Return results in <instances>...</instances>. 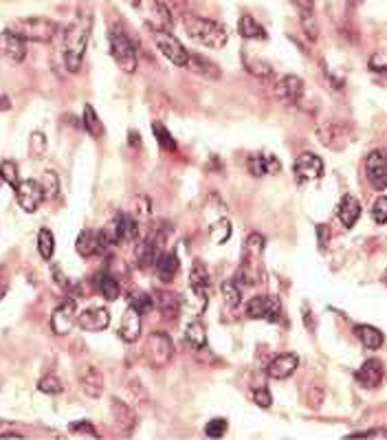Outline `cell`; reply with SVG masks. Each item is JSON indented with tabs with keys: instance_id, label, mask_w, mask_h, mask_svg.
Here are the masks:
<instances>
[{
	"instance_id": "cell-1",
	"label": "cell",
	"mask_w": 387,
	"mask_h": 440,
	"mask_svg": "<svg viewBox=\"0 0 387 440\" xmlns=\"http://www.w3.org/2000/svg\"><path fill=\"white\" fill-rule=\"evenodd\" d=\"M90 31H93V16L90 11H82L75 23H73L66 29L64 35V58H66V66L70 73L80 71L82 62H84V53L90 40Z\"/></svg>"
},
{
	"instance_id": "cell-2",
	"label": "cell",
	"mask_w": 387,
	"mask_h": 440,
	"mask_svg": "<svg viewBox=\"0 0 387 440\" xmlns=\"http://www.w3.org/2000/svg\"><path fill=\"white\" fill-rule=\"evenodd\" d=\"M183 29L190 35V38L202 47L209 49H223L229 40L227 29L211 20V18H202V16H185L183 18Z\"/></svg>"
},
{
	"instance_id": "cell-3",
	"label": "cell",
	"mask_w": 387,
	"mask_h": 440,
	"mask_svg": "<svg viewBox=\"0 0 387 440\" xmlns=\"http://www.w3.org/2000/svg\"><path fill=\"white\" fill-rule=\"evenodd\" d=\"M108 47H110V55L117 62V66L125 73H135L139 66V55H137V47L130 40V35L123 31L121 25H113L108 31Z\"/></svg>"
},
{
	"instance_id": "cell-4",
	"label": "cell",
	"mask_w": 387,
	"mask_h": 440,
	"mask_svg": "<svg viewBox=\"0 0 387 440\" xmlns=\"http://www.w3.org/2000/svg\"><path fill=\"white\" fill-rule=\"evenodd\" d=\"M9 29L20 35L23 40H31V42H51L53 35L58 33V25H55L53 20H49V18H42V16L16 20V23L9 25Z\"/></svg>"
},
{
	"instance_id": "cell-5",
	"label": "cell",
	"mask_w": 387,
	"mask_h": 440,
	"mask_svg": "<svg viewBox=\"0 0 387 440\" xmlns=\"http://www.w3.org/2000/svg\"><path fill=\"white\" fill-rule=\"evenodd\" d=\"M245 315L249 319H264L271 324H280L284 315L282 300L278 295H255L247 302Z\"/></svg>"
},
{
	"instance_id": "cell-6",
	"label": "cell",
	"mask_w": 387,
	"mask_h": 440,
	"mask_svg": "<svg viewBox=\"0 0 387 440\" xmlns=\"http://www.w3.org/2000/svg\"><path fill=\"white\" fill-rule=\"evenodd\" d=\"M143 357L152 368H165L174 357V343L168 333H152L145 339Z\"/></svg>"
},
{
	"instance_id": "cell-7",
	"label": "cell",
	"mask_w": 387,
	"mask_h": 440,
	"mask_svg": "<svg viewBox=\"0 0 387 440\" xmlns=\"http://www.w3.org/2000/svg\"><path fill=\"white\" fill-rule=\"evenodd\" d=\"M163 245H165V233L159 227L147 229V233L141 238V243L137 245V264H139V269L154 267L156 258L163 253Z\"/></svg>"
},
{
	"instance_id": "cell-8",
	"label": "cell",
	"mask_w": 387,
	"mask_h": 440,
	"mask_svg": "<svg viewBox=\"0 0 387 440\" xmlns=\"http://www.w3.org/2000/svg\"><path fill=\"white\" fill-rule=\"evenodd\" d=\"M152 35H154L156 49L172 64H176V66H188V62H190V51L180 44V40H176L170 31H152Z\"/></svg>"
},
{
	"instance_id": "cell-9",
	"label": "cell",
	"mask_w": 387,
	"mask_h": 440,
	"mask_svg": "<svg viewBox=\"0 0 387 440\" xmlns=\"http://www.w3.org/2000/svg\"><path fill=\"white\" fill-rule=\"evenodd\" d=\"M365 176L379 192L387 190V150L376 148L365 159Z\"/></svg>"
},
{
	"instance_id": "cell-10",
	"label": "cell",
	"mask_w": 387,
	"mask_h": 440,
	"mask_svg": "<svg viewBox=\"0 0 387 440\" xmlns=\"http://www.w3.org/2000/svg\"><path fill=\"white\" fill-rule=\"evenodd\" d=\"M16 198H18V205H20L27 214H33L47 200L40 181H33V178L20 181V185L16 188Z\"/></svg>"
},
{
	"instance_id": "cell-11",
	"label": "cell",
	"mask_w": 387,
	"mask_h": 440,
	"mask_svg": "<svg viewBox=\"0 0 387 440\" xmlns=\"http://www.w3.org/2000/svg\"><path fill=\"white\" fill-rule=\"evenodd\" d=\"M293 170H295V176H297V183L304 185L308 181H319L324 176V161L315 152H302L295 159Z\"/></svg>"
},
{
	"instance_id": "cell-12",
	"label": "cell",
	"mask_w": 387,
	"mask_h": 440,
	"mask_svg": "<svg viewBox=\"0 0 387 440\" xmlns=\"http://www.w3.org/2000/svg\"><path fill=\"white\" fill-rule=\"evenodd\" d=\"M75 322H78V304H75V300H64L58 308L53 310L51 330L58 337H64V335H68L73 330Z\"/></svg>"
},
{
	"instance_id": "cell-13",
	"label": "cell",
	"mask_w": 387,
	"mask_h": 440,
	"mask_svg": "<svg viewBox=\"0 0 387 440\" xmlns=\"http://www.w3.org/2000/svg\"><path fill=\"white\" fill-rule=\"evenodd\" d=\"M357 383L365 390H376L385 379V365L379 359H367L355 374Z\"/></svg>"
},
{
	"instance_id": "cell-14",
	"label": "cell",
	"mask_w": 387,
	"mask_h": 440,
	"mask_svg": "<svg viewBox=\"0 0 387 440\" xmlns=\"http://www.w3.org/2000/svg\"><path fill=\"white\" fill-rule=\"evenodd\" d=\"M297 368H300V357L295 353H282L266 365V374L275 381H284L293 377Z\"/></svg>"
},
{
	"instance_id": "cell-15",
	"label": "cell",
	"mask_w": 387,
	"mask_h": 440,
	"mask_svg": "<svg viewBox=\"0 0 387 440\" xmlns=\"http://www.w3.org/2000/svg\"><path fill=\"white\" fill-rule=\"evenodd\" d=\"M190 288L194 291V295L198 298L200 308L205 306V302H207V298H209L211 282H209V271H207V267L202 264L200 260H196V262L192 264V271H190Z\"/></svg>"
},
{
	"instance_id": "cell-16",
	"label": "cell",
	"mask_w": 387,
	"mask_h": 440,
	"mask_svg": "<svg viewBox=\"0 0 387 440\" xmlns=\"http://www.w3.org/2000/svg\"><path fill=\"white\" fill-rule=\"evenodd\" d=\"M273 93L288 104H297L304 95V80H300L297 75H284L282 80L275 82Z\"/></svg>"
},
{
	"instance_id": "cell-17",
	"label": "cell",
	"mask_w": 387,
	"mask_h": 440,
	"mask_svg": "<svg viewBox=\"0 0 387 440\" xmlns=\"http://www.w3.org/2000/svg\"><path fill=\"white\" fill-rule=\"evenodd\" d=\"M78 324L86 333H102L110 324V313L106 308H86L78 315Z\"/></svg>"
},
{
	"instance_id": "cell-18",
	"label": "cell",
	"mask_w": 387,
	"mask_h": 440,
	"mask_svg": "<svg viewBox=\"0 0 387 440\" xmlns=\"http://www.w3.org/2000/svg\"><path fill=\"white\" fill-rule=\"evenodd\" d=\"M317 137L330 150H341L348 143V128L341 123H321L317 128Z\"/></svg>"
},
{
	"instance_id": "cell-19",
	"label": "cell",
	"mask_w": 387,
	"mask_h": 440,
	"mask_svg": "<svg viewBox=\"0 0 387 440\" xmlns=\"http://www.w3.org/2000/svg\"><path fill=\"white\" fill-rule=\"evenodd\" d=\"M0 53H3L5 58H9L11 62H23L27 55L25 40L18 33H13L11 29L3 31L0 33Z\"/></svg>"
},
{
	"instance_id": "cell-20",
	"label": "cell",
	"mask_w": 387,
	"mask_h": 440,
	"mask_svg": "<svg viewBox=\"0 0 387 440\" xmlns=\"http://www.w3.org/2000/svg\"><path fill=\"white\" fill-rule=\"evenodd\" d=\"M141 313L137 308L128 306L125 313L121 317V326H119V339L125 343H135L141 337Z\"/></svg>"
},
{
	"instance_id": "cell-21",
	"label": "cell",
	"mask_w": 387,
	"mask_h": 440,
	"mask_svg": "<svg viewBox=\"0 0 387 440\" xmlns=\"http://www.w3.org/2000/svg\"><path fill=\"white\" fill-rule=\"evenodd\" d=\"M113 231L117 236V243H133V240H137V236H139L137 218L133 214H119L115 218Z\"/></svg>"
},
{
	"instance_id": "cell-22",
	"label": "cell",
	"mask_w": 387,
	"mask_h": 440,
	"mask_svg": "<svg viewBox=\"0 0 387 440\" xmlns=\"http://www.w3.org/2000/svg\"><path fill=\"white\" fill-rule=\"evenodd\" d=\"M80 385L90 398H99L104 394V377L97 368H93V365L80 370Z\"/></svg>"
},
{
	"instance_id": "cell-23",
	"label": "cell",
	"mask_w": 387,
	"mask_h": 440,
	"mask_svg": "<svg viewBox=\"0 0 387 440\" xmlns=\"http://www.w3.org/2000/svg\"><path fill=\"white\" fill-rule=\"evenodd\" d=\"M154 269H156L159 280L165 282V284H170L176 278V275H178V269H180L178 255L172 253V251H163L159 258H156V262H154Z\"/></svg>"
},
{
	"instance_id": "cell-24",
	"label": "cell",
	"mask_w": 387,
	"mask_h": 440,
	"mask_svg": "<svg viewBox=\"0 0 387 440\" xmlns=\"http://www.w3.org/2000/svg\"><path fill=\"white\" fill-rule=\"evenodd\" d=\"M337 216L341 220V225L345 229H352L357 223H359V218H361V203L355 198V196H350L345 194L341 198V203H339V209H337Z\"/></svg>"
},
{
	"instance_id": "cell-25",
	"label": "cell",
	"mask_w": 387,
	"mask_h": 440,
	"mask_svg": "<svg viewBox=\"0 0 387 440\" xmlns=\"http://www.w3.org/2000/svg\"><path fill=\"white\" fill-rule=\"evenodd\" d=\"M355 335L367 348V350H379V348L383 346V341H385V335L381 333L379 328H374L370 324H359V326H355Z\"/></svg>"
},
{
	"instance_id": "cell-26",
	"label": "cell",
	"mask_w": 387,
	"mask_h": 440,
	"mask_svg": "<svg viewBox=\"0 0 387 440\" xmlns=\"http://www.w3.org/2000/svg\"><path fill=\"white\" fill-rule=\"evenodd\" d=\"M113 416H115V423L121 432L130 434L137 425V416L135 412L125 405V403H121L119 398H113Z\"/></svg>"
},
{
	"instance_id": "cell-27",
	"label": "cell",
	"mask_w": 387,
	"mask_h": 440,
	"mask_svg": "<svg viewBox=\"0 0 387 440\" xmlns=\"http://www.w3.org/2000/svg\"><path fill=\"white\" fill-rule=\"evenodd\" d=\"M95 286H97V293H99V295H102L106 302H115V300H119V293H121L119 282H117L110 273H99L97 278H95Z\"/></svg>"
},
{
	"instance_id": "cell-28",
	"label": "cell",
	"mask_w": 387,
	"mask_h": 440,
	"mask_svg": "<svg viewBox=\"0 0 387 440\" xmlns=\"http://www.w3.org/2000/svg\"><path fill=\"white\" fill-rule=\"evenodd\" d=\"M154 304L159 306L161 315H163L165 319H176L178 313H180V298H176L174 293H165V291L159 293L156 300H154Z\"/></svg>"
},
{
	"instance_id": "cell-29",
	"label": "cell",
	"mask_w": 387,
	"mask_h": 440,
	"mask_svg": "<svg viewBox=\"0 0 387 440\" xmlns=\"http://www.w3.org/2000/svg\"><path fill=\"white\" fill-rule=\"evenodd\" d=\"M238 31H240V35L245 40H266V29L255 20V18L251 16H242L240 23H238Z\"/></svg>"
},
{
	"instance_id": "cell-30",
	"label": "cell",
	"mask_w": 387,
	"mask_h": 440,
	"mask_svg": "<svg viewBox=\"0 0 387 440\" xmlns=\"http://www.w3.org/2000/svg\"><path fill=\"white\" fill-rule=\"evenodd\" d=\"M75 249H78V253L82 255V258H90V255L99 253V233L84 229L78 238Z\"/></svg>"
},
{
	"instance_id": "cell-31",
	"label": "cell",
	"mask_w": 387,
	"mask_h": 440,
	"mask_svg": "<svg viewBox=\"0 0 387 440\" xmlns=\"http://www.w3.org/2000/svg\"><path fill=\"white\" fill-rule=\"evenodd\" d=\"M147 25L152 27V31H170L172 27V13L168 11L163 3L152 5V18L147 20Z\"/></svg>"
},
{
	"instance_id": "cell-32",
	"label": "cell",
	"mask_w": 387,
	"mask_h": 440,
	"mask_svg": "<svg viewBox=\"0 0 387 440\" xmlns=\"http://www.w3.org/2000/svg\"><path fill=\"white\" fill-rule=\"evenodd\" d=\"M82 123H84V128H86V133L90 135V137H95V139H99L102 135H104V123H102V119L97 117V110L90 106V104H86L84 106V115H82Z\"/></svg>"
},
{
	"instance_id": "cell-33",
	"label": "cell",
	"mask_w": 387,
	"mask_h": 440,
	"mask_svg": "<svg viewBox=\"0 0 387 440\" xmlns=\"http://www.w3.org/2000/svg\"><path fill=\"white\" fill-rule=\"evenodd\" d=\"M188 64L202 78H209V80H218L220 78V68L214 62H209L207 58H202V55H192L190 53V62Z\"/></svg>"
},
{
	"instance_id": "cell-34",
	"label": "cell",
	"mask_w": 387,
	"mask_h": 440,
	"mask_svg": "<svg viewBox=\"0 0 387 440\" xmlns=\"http://www.w3.org/2000/svg\"><path fill=\"white\" fill-rule=\"evenodd\" d=\"M185 341L190 343V348L194 350H202L207 346V330L200 322H192L185 330Z\"/></svg>"
},
{
	"instance_id": "cell-35",
	"label": "cell",
	"mask_w": 387,
	"mask_h": 440,
	"mask_svg": "<svg viewBox=\"0 0 387 440\" xmlns=\"http://www.w3.org/2000/svg\"><path fill=\"white\" fill-rule=\"evenodd\" d=\"M152 133H154V137H156V141H159V145H161L163 150L174 152V150L178 148L176 139L172 137V133L168 130V128H165V123H161V121H152Z\"/></svg>"
},
{
	"instance_id": "cell-36",
	"label": "cell",
	"mask_w": 387,
	"mask_h": 440,
	"mask_svg": "<svg viewBox=\"0 0 387 440\" xmlns=\"http://www.w3.org/2000/svg\"><path fill=\"white\" fill-rule=\"evenodd\" d=\"M38 251H40V258L42 260H51L53 253H55V236L47 227H42L38 231Z\"/></svg>"
},
{
	"instance_id": "cell-37",
	"label": "cell",
	"mask_w": 387,
	"mask_h": 440,
	"mask_svg": "<svg viewBox=\"0 0 387 440\" xmlns=\"http://www.w3.org/2000/svg\"><path fill=\"white\" fill-rule=\"evenodd\" d=\"M220 291H223V298H225V302L231 308L242 304V288H240V284H238L235 280H225L223 286H220Z\"/></svg>"
},
{
	"instance_id": "cell-38",
	"label": "cell",
	"mask_w": 387,
	"mask_h": 440,
	"mask_svg": "<svg viewBox=\"0 0 387 440\" xmlns=\"http://www.w3.org/2000/svg\"><path fill=\"white\" fill-rule=\"evenodd\" d=\"M18 176H20V170H18V163L16 161H3V163H0V178H3L5 183H9V185L16 190L18 185H20V178H18Z\"/></svg>"
},
{
	"instance_id": "cell-39",
	"label": "cell",
	"mask_w": 387,
	"mask_h": 440,
	"mask_svg": "<svg viewBox=\"0 0 387 440\" xmlns=\"http://www.w3.org/2000/svg\"><path fill=\"white\" fill-rule=\"evenodd\" d=\"M209 236H211V240H214V243H218V245L227 243L229 238H231V223H229L227 218H220L218 223H214V225H211Z\"/></svg>"
},
{
	"instance_id": "cell-40",
	"label": "cell",
	"mask_w": 387,
	"mask_h": 440,
	"mask_svg": "<svg viewBox=\"0 0 387 440\" xmlns=\"http://www.w3.org/2000/svg\"><path fill=\"white\" fill-rule=\"evenodd\" d=\"M245 64H247V71L251 73V75H255V78H271L273 75V68H271V64L269 62H264V60H257V58H245Z\"/></svg>"
},
{
	"instance_id": "cell-41",
	"label": "cell",
	"mask_w": 387,
	"mask_h": 440,
	"mask_svg": "<svg viewBox=\"0 0 387 440\" xmlns=\"http://www.w3.org/2000/svg\"><path fill=\"white\" fill-rule=\"evenodd\" d=\"M264 253V238L260 233H251L245 243V255L249 258H262Z\"/></svg>"
},
{
	"instance_id": "cell-42",
	"label": "cell",
	"mask_w": 387,
	"mask_h": 440,
	"mask_svg": "<svg viewBox=\"0 0 387 440\" xmlns=\"http://www.w3.org/2000/svg\"><path fill=\"white\" fill-rule=\"evenodd\" d=\"M130 306L137 308L141 315H147L154 308V300H152L150 293H143L141 291V293H135V295L130 298Z\"/></svg>"
},
{
	"instance_id": "cell-43",
	"label": "cell",
	"mask_w": 387,
	"mask_h": 440,
	"mask_svg": "<svg viewBox=\"0 0 387 440\" xmlns=\"http://www.w3.org/2000/svg\"><path fill=\"white\" fill-rule=\"evenodd\" d=\"M38 390L42 394H60L64 390V385H62V381L55 377V374H47V377H42L38 381Z\"/></svg>"
},
{
	"instance_id": "cell-44",
	"label": "cell",
	"mask_w": 387,
	"mask_h": 440,
	"mask_svg": "<svg viewBox=\"0 0 387 440\" xmlns=\"http://www.w3.org/2000/svg\"><path fill=\"white\" fill-rule=\"evenodd\" d=\"M40 185H42V190H44V198H55L58 196V192H60V181H58V174L55 172H44V176H42V181H40Z\"/></svg>"
},
{
	"instance_id": "cell-45",
	"label": "cell",
	"mask_w": 387,
	"mask_h": 440,
	"mask_svg": "<svg viewBox=\"0 0 387 440\" xmlns=\"http://www.w3.org/2000/svg\"><path fill=\"white\" fill-rule=\"evenodd\" d=\"M273 159H269V157H264V154H253L251 159H249V172L253 174V176H264L266 172H269V163H271Z\"/></svg>"
},
{
	"instance_id": "cell-46",
	"label": "cell",
	"mask_w": 387,
	"mask_h": 440,
	"mask_svg": "<svg viewBox=\"0 0 387 440\" xmlns=\"http://www.w3.org/2000/svg\"><path fill=\"white\" fill-rule=\"evenodd\" d=\"M47 150V137L42 133H33L29 137V154L33 159H40Z\"/></svg>"
},
{
	"instance_id": "cell-47",
	"label": "cell",
	"mask_w": 387,
	"mask_h": 440,
	"mask_svg": "<svg viewBox=\"0 0 387 440\" xmlns=\"http://www.w3.org/2000/svg\"><path fill=\"white\" fill-rule=\"evenodd\" d=\"M251 398H253L255 405H257V408H262V410H269V408L273 405V396H271V392H269L266 388H253Z\"/></svg>"
},
{
	"instance_id": "cell-48",
	"label": "cell",
	"mask_w": 387,
	"mask_h": 440,
	"mask_svg": "<svg viewBox=\"0 0 387 440\" xmlns=\"http://www.w3.org/2000/svg\"><path fill=\"white\" fill-rule=\"evenodd\" d=\"M372 218L379 225H387V196H379L372 205Z\"/></svg>"
},
{
	"instance_id": "cell-49",
	"label": "cell",
	"mask_w": 387,
	"mask_h": 440,
	"mask_svg": "<svg viewBox=\"0 0 387 440\" xmlns=\"http://www.w3.org/2000/svg\"><path fill=\"white\" fill-rule=\"evenodd\" d=\"M225 432H227V420L225 418H214L205 427V434L209 438H220V436H225Z\"/></svg>"
},
{
	"instance_id": "cell-50",
	"label": "cell",
	"mask_w": 387,
	"mask_h": 440,
	"mask_svg": "<svg viewBox=\"0 0 387 440\" xmlns=\"http://www.w3.org/2000/svg\"><path fill=\"white\" fill-rule=\"evenodd\" d=\"M367 64H370L374 73H387V51H376Z\"/></svg>"
},
{
	"instance_id": "cell-51",
	"label": "cell",
	"mask_w": 387,
	"mask_h": 440,
	"mask_svg": "<svg viewBox=\"0 0 387 440\" xmlns=\"http://www.w3.org/2000/svg\"><path fill=\"white\" fill-rule=\"evenodd\" d=\"M68 432H73V434H88V436H99L97 434V429L88 423V420H75V423H70L68 425Z\"/></svg>"
},
{
	"instance_id": "cell-52",
	"label": "cell",
	"mask_w": 387,
	"mask_h": 440,
	"mask_svg": "<svg viewBox=\"0 0 387 440\" xmlns=\"http://www.w3.org/2000/svg\"><path fill=\"white\" fill-rule=\"evenodd\" d=\"M290 5L300 9V13L304 16H312V11H315V0H290Z\"/></svg>"
},
{
	"instance_id": "cell-53",
	"label": "cell",
	"mask_w": 387,
	"mask_h": 440,
	"mask_svg": "<svg viewBox=\"0 0 387 440\" xmlns=\"http://www.w3.org/2000/svg\"><path fill=\"white\" fill-rule=\"evenodd\" d=\"M51 273H53V278L58 280V286H62L64 291H68V288H70V280H68L66 275L62 273V269H60V267H53V269H51Z\"/></svg>"
},
{
	"instance_id": "cell-54",
	"label": "cell",
	"mask_w": 387,
	"mask_h": 440,
	"mask_svg": "<svg viewBox=\"0 0 387 440\" xmlns=\"http://www.w3.org/2000/svg\"><path fill=\"white\" fill-rule=\"evenodd\" d=\"M304 29L310 40L317 38V27H315V20H312V16H304Z\"/></svg>"
},
{
	"instance_id": "cell-55",
	"label": "cell",
	"mask_w": 387,
	"mask_h": 440,
	"mask_svg": "<svg viewBox=\"0 0 387 440\" xmlns=\"http://www.w3.org/2000/svg\"><path fill=\"white\" fill-rule=\"evenodd\" d=\"M355 436H365V438H387V429L379 427V429H365V432H355Z\"/></svg>"
},
{
	"instance_id": "cell-56",
	"label": "cell",
	"mask_w": 387,
	"mask_h": 440,
	"mask_svg": "<svg viewBox=\"0 0 387 440\" xmlns=\"http://www.w3.org/2000/svg\"><path fill=\"white\" fill-rule=\"evenodd\" d=\"M317 236H319V245H321V249H326V245H328V236H330V227H328V225H319V227H317Z\"/></svg>"
},
{
	"instance_id": "cell-57",
	"label": "cell",
	"mask_w": 387,
	"mask_h": 440,
	"mask_svg": "<svg viewBox=\"0 0 387 440\" xmlns=\"http://www.w3.org/2000/svg\"><path fill=\"white\" fill-rule=\"evenodd\" d=\"M0 436H20V434H18L16 429H11L7 420H0Z\"/></svg>"
},
{
	"instance_id": "cell-58",
	"label": "cell",
	"mask_w": 387,
	"mask_h": 440,
	"mask_svg": "<svg viewBox=\"0 0 387 440\" xmlns=\"http://www.w3.org/2000/svg\"><path fill=\"white\" fill-rule=\"evenodd\" d=\"M125 5H130L133 9H141V0H123Z\"/></svg>"
},
{
	"instance_id": "cell-59",
	"label": "cell",
	"mask_w": 387,
	"mask_h": 440,
	"mask_svg": "<svg viewBox=\"0 0 387 440\" xmlns=\"http://www.w3.org/2000/svg\"><path fill=\"white\" fill-rule=\"evenodd\" d=\"M0 110H9V99L7 97H0Z\"/></svg>"
},
{
	"instance_id": "cell-60",
	"label": "cell",
	"mask_w": 387,
	"mask_h": 440,
	"mask_svg": "<svg viewBox=\"0 0 387 440\" xmlns=\"http://www.w3.org/2000/svg\"><path fill=\"white\" fill-rule=\"evenodd\" d=\"M5 293H7V282H3V284H0V298H3Z\"/></svg>"
}]
</instances>
